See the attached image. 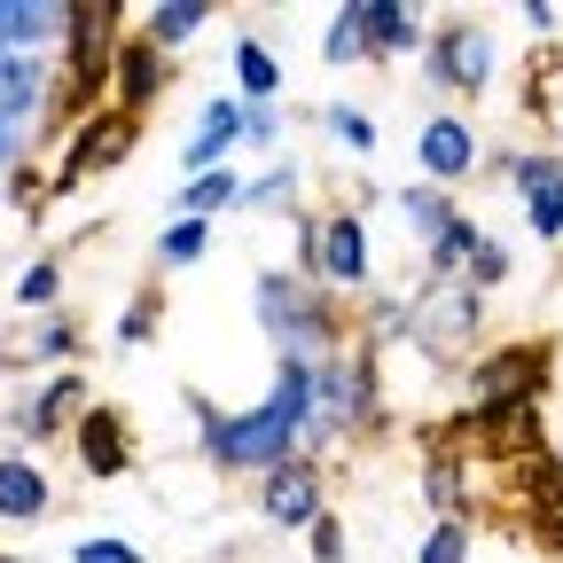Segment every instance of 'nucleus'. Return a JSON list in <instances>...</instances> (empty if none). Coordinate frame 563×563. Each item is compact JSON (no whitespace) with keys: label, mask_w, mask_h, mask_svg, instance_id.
Listing matches in <instances>:
<instances>
[{"label":"nucleus","mask_w":563,"mask_h":563,"mask_svg":"<svg viewBox=\"0 0 563 563\" xmlns=\"http://www.w3.org/2000/svg\"><path fill=\"white\" fill-rule=\"evenodd\" d=\"M235 95L243 102H282V55L258 32H235Z\"/></svg>","instance_id":"412c9836"},{"label":"nucleus","mask_w":563,"mask_h":563,"mask_svg":"<svg viewBox=\"0 0 563 563\" xmlns=\"http://www.w3.org/2000/svg\"><path fill=\"white\" fill-rule=\"evenodd\" d=\"M298 203V165H274L258 180H243V211H290Z\"/></svg>","instance_id":"c756f323"},{"label":"nucleus","mask_w":563,"mask_h":563,"mask_svg":"<svg viewBox=\"0 0 563 563\" xmlns=\"http://www.w3.org/2000/svg\"><path fill=\"white\" fill-rule=\"evenodd\" d=\"M517 24L525 32H555V0H517Z\"/></svg>","instance_id":"c9c22d12"},{"label":"nucleus","mask_w":563,"mask_h":563,"mask_svg":"<svg viewBox=\"0 0 563 563\" xmlns=\"http://www.w3.org/2000/svg\"><path fill=\"white\" fill-rule=\"evenodd\" d=\"M298 251H306V274L321 282L329 298H361V290H368L376 251H368V220H361L352 203L306 211V220H298Z\"/></svg>","instance_id":"20e7f679"},{"label":"nucleus","mask_w":563,"mask_h":563,"mask_svg":"<svg viewBox=\"0 0 563 563\" xmlns=\"http://www.w3.org/2000/svg\"><path fill=\"white\" fill-rule=\"evenodd\" d=\"M321 125H329V141H344L352 157H376V118H368V110H352V102H321Z\"/></svg>","instance_id":"cd10ccee"},{"label":"nucleus","mask_w":563,"mask_h":563,"mask_svg":"<svg viewBox=\"0 0 563 563\" xmlns=\"http://www.w3.org/2000/svg\"><path fill=\"white\" fill-rule=\"evenodd\" d=\"M0 196H9V188H0Z\"/></svg>","instance_id":"4c0bfd02"},{"label":"nucleus","mask_w":563,"mask_h":563,"mask_svg":"<svg viewBox=\"0 0 563 563\" xmlns=\"http://www.w3.org/2000/svg\"><path fill=\"white\" fill-rule=\"evenodd\" d=\"M0 563H24V555H9V548H0Z\"/></svg>","instance_id":"e433bc0d"},{"label":"nucleus","mask_w":563,"mask_h":563,"mask_svg":"<svg viewBox=\"0 0 563 563\" xmlns=\"http://www.w3.org/2000/svg\"><path fill=\"white\" fill-rule=\"evenodd\" d=\"M70 446H79V470H87V485L95 477H125L133 470V422H125V407H87V422L70 431Z\"/></svg>","instance_id":"ddd939ff"},{"label":"nucleus","mask_w":563,"mask_h":563,"mask_svg":"<svg viewBox=\"0 0 563 563\" xmlns=\"http://www.w3.org/2000/svg\"><path fill=\"white\" fill-rule=\"evenodd\" d=\"M306 540H313V563H344V517H336V509H329Z\"/></svg>","instance_id":"f704fd0d"},{"label":"nucleus","mask_w":563,"mask_h":563,"mask_svg":"<svg viewBox=\"0 0 563 563\" xmlns=\"http://www.w3.org/2000/svg\"><path fill=\"white\" fill-rule=\"evenodd\" d=\"M211 228H220V220H180V211H173V228L157 235V266H196L203 251H211Z\"/></svg>","instance_id":"bb28decb"},{"label":"nucleus","mask_w":563,"mask_h":563,"mask_svg":"<svg viewBox=\"0 0 563 563\" xmlns=\"http://www.w3.org/2000/svg\"><path fill=\"white\" fill-rule=\"evenodd\" d=\"M157 321H165V290H157V282H141V290L125 298V313H118V344L141 352V344L157 336Z\"/></svg>","instance_id":"a878e982"},{"label":"nucleus","mask_w":563,"mask_h":563,"mask_svg":"<svg viewBox=\"0 0 563 563\" xmlns=\"http://www.w3.org/2000/svg\"><path fill=\"white\" fill-rule=\"evenodd\" d=\"M188 422H196L203 462L220 470V477H266V470H282V462L306 454V431H313V368L306 361H274L266 399L258 407H235V415H220L211 399L188 391Z\"/></svg>","instance_id":"f257e3e1"},{"label":"nucleus","mask_w":563,"mask_h":563,"mask_svg":"<svg viewBox=\"0 0 563 563\" xmlns=\"http://www.w3.org/2000/svg\"><path fill=\"white\" fill-rule=\"evenodd\" d=\"M415 563H470V525H462V517H439L431 532H422Z\"/></svg>","instance_id":"7c9ffc66"},{"label":"nucleus","mask_w":563,"mask_h":563,"mask_svg":"<svg viewBox=\"0 0 563 563\" xmlns=\"http://www.w3.org/2000/svg\"><path fill=\"white\" fill-rule=\"evenodd\" d=\"M485 243V228L470 220V211H454V228L431 243V251H422V266H431V282H462V266H470V251Z\"/></svg>","instance_id":"b1692460"},{"label":"nucleus","mask_w":563,"mask_h":563,"mask_svg":"<svg viewBox=\"0 0 563 563\" xmlns=\"http://www.w3.org/2000/svg\"><path fill=\"white\" fill-rule=\"evenodd\" d=\"M133 141H141V118H125V110H95V118H79V133H70V150H63L55 188L87 180V173H110V165H125Z\"/></svg>","instance_id":"9b49d317"},{"label":"nucleus","mask_w":563,"mask_h":563,"mask_svg":"<svg viewBox=\"0 0 563 563\" xmlns=\"http://www.w3.org/2000/svg\"><path fill=\"white\" fill-rule=\"evenodd\" d=\"M70 368V361H79V321H70V313H47V321H32V344H0V368Z\"/></svg>","instance_id":"a211bd4d"},{"label":"nucleus","mask_w":563,"mask_h":563,"mask_svg":"<svg viewBox=\"0 0 563 563\" xmlns=\"http://www.w3.org/2000/svg\"><path fill=\"white\" fill-rule=\"evenodd\" d=\"M493 165L509 173L532 243H563V157H555V150H501Z\"/></svg>","instance_id":"6e6552de"},{"label":"nucleus","mask_w":563,"mask_h":563,"mask_svg":"<svg viewBox=\"0 0 563 563\" xmlns=\"http://www.w3.org/2000/svg\"><path fill=\"white\" fill-rule=\"evenodd\" d=\"M47 509H55L47 470H40L24 446H9V454H0V525H40Z\"/></svg>","instance_id":"f3484780"},{"label":"nucleus","mask_w":563,"mask_h":563,"mask_svg":"<svg viewBox=\"0 0 563 563\" xmlns=\"http://www.w3.org/2000/svg\"><path fill=\"white\" fill-rule=\"evenodd\" d=\"M415 165H422V180H431V188L454 196V188L485 165V141H477V125H470L462 110H431V118L415 125Z\"/></svg>","instance_id":"1a4fd4ad"},{"label":"nucleus","mask_w":563,"mask_h":563,"mask_svg":"<svg viewBox=\"0 0 563 563\" xmlns=\"http://www.w3.org/2000/svg\"><path fill=\"white\" fill-rule=\"evenodd\" d=\"M391 211H399V235H415L422 251H431V243L454 228V211H462V203H454L446 188H431V180H407V188L391 196Z\"/></svg>","instance_id":"6ab92c4d"},{"label":"nucleus","mask_w":563,"mask_h":563,"mask_svg":"<svg viewBox=\"0 0 563 563\" xmlns=\"http://www.w3.org/2000/svg\"><path fill=\"white\" fill-rule=\"evenodd\" d=\"M422 493H431V501L446 509V517H462V501H470V493H462V462H431V470H422Z\"/></svg>","instance_id":"473e14b6"},{"label":"nucleus","mask_w":563,"mask_h":563,"mask_svg":"<svg viewBox=\"0 0 563 563\" xmlns=\"http://www.w3.org/2000/svg\"><path fill=\"white\" fill-rule=\"evenodd\" d=\"M9 306H16V313H40V321H47V313H63V258H47V251H40V258H24V266H16V282H9Z\"/></svg>","instance_id":"4be33fe9"},{"label":"nucleus","mask_w":563,"mask_h":563,"mask_svg":"<svg viewBox=\"0 0 563 563\" xmlns=\"http://www.w3.org/2000/svg\"><path fill=\"white\" fill-rule=\"evenodd\" d=\"M321 63L352 70V63H368V32H361V0H344V9H329L321 24Z\"/></svg>","instance_id":"393cba45"},{"label":"nucleus","mask_w":563,"mask_h":563,"mask_svg":"<svg viewBox=\"0 0 563 563\" xmlns=\"http://www.w3.org/2000/svg\"><path fill=\"white\" fill-rule=\"evenodd\" d=\"M133 24H141V40H150V47L180 55V47H188V40L211 24V9H203V0H157V9H141Z\"/></svg>","instance_id":"aec40b11"},{"label":"nucleus","mask_w":563,"mask_h":563,"mask_svg":"<svg viewBox=\"0 0 563 563\" xmlns=\"http://www.w3.org/2000/svg\"><path fill=\"white\" fill-rule=\"evenodd\" d=\"M165 79H173V55L165 47H150L141 32H125V47H118V70H110V110H125V118H141L157 95H165Z\"/></svg>","instance_id":"2eb2a0df"},{"label":"nucleus","mask_w":563,"mask_h":563,"mask_svg":"<svg viewBox=\"0 0 563 563\" xmlns=\"http://www.w3.org/2000/svg\"><path fill=\"white\" fill-rule=\"evenodd\" d=\"M251 313H258V329L274 344V361H306L313 368V361H329V352H344V313H336V298L313 274L266 266L251 282Z\"/></svg>","instance_id":"f03ea898"},{"label":"nucleus","mask_w":563,"mask_h":563,"mask_svg":"<svg viewBox=\"0 0 563 563\" xmlns=\"http://www.w3.org/2000/svg\"><path fill=\"white\" fill-rule=\"evenodd\" d=\"M220 211H243V173L220 165L203 180H180V220H220Z\"/></svg>","instance_id":"5701e85b"},{"label":"nucleus","mask_w":563,"mask_h":563,"mask_svg":"<svg viewBox=\"0 0 563 563\" xmlns=\"http://www.w3.org/2000/svg\"><path fill=\"white\" fill-rule=\"evenodd\" d=\"M470 329H477V290H470V282H422V298H415V336L431 344V352H454Z\"/></svg>","instance_id":"4468645a"},{"label":"nucleus","mask_w":563,"mask_h":563,"mask_svg":"<svg viewBox=\"0 0 563 563\" xmlns=\"http://www.w3.org/2000/svg\"><path fill=\"white\" fill-rule=\"evenodd\" d=\"M493 70H501V47H493L485 16H439L431 47H422V79L439 95H485Z\"/></svg>","instance_id":"39448f33"},{"label":"nucleus","mask_w":563,"mask_h":563,"mask_svg":"<svg viewBox=\"0 0 563 563\" xmlns=\"http://www.w3.org/2000/svg\"><path fill=\"white\" fill-rule=\"evenodd\" d=\"M251 501H258V525H274V532H313L329 517V477H321L313 454H298V462L266 470Z\"/></svg>","instance_id":"0eeeda50"},{"label":"nucleus","mask_w":563,"mask_h":563,"mask_svg":"<svg viewBox=\"0 0 563 563\" xmlns=\"http://www.w3.org/2000/svg\"><path fill=\"white\" fill-rule=\"evenodd\" d=\"M243 150V95H211L180 141V180H203V173H220L228 157Z\"/></svg>","instance_id":"f8f14e48"},{"label":"nucleus","mask_w":563,"mask_h":563,"mask_svg":"<svg viewBox=\"0 0 563 563\" xmlns=\"http://www.w3.org/2000/svg\"><path fill=\"white\" fill-rule=\"evenodd\" d=\"M361 32H368V63H399L431 47V24L407 0H361Z\"/></svg>","instance_id":"dca6fc26"},{"label":"nucleus","mask_w":563,"mask_h":563,"mask_svg":"<svg viewBox=\"0 0 563 563\" xmlns=\"http://www.w3.org/2000/svg\"><path fill=\"white\" fill-rule=\"evenodd\" d=\"M55 102H63V63H47V55H9V47H0V118L24 133V125H40Z\"/></svg>","instance_id":"9d476101"},{"label":"nucleus","mask_w":563,"mask_h":563,"mask_svg":"<svg viewBox=\"0 0 563 563\" xmlns=\"http://www.w3.org/2000/svg\"><path fill=\"white\" fill-rule=\"evenodd\" d=\"M87 407H95L87 376H79V368H63V376L32 384V391H24L9 415H0V422H9V439H16V446H55V439H70V431L87 422Z\"/></svg>","instance_id":"423d86ee"},{"label":"nucleus","mask_w":563,"mask_h":563,"mask_svg":"<svg viewBox=\"0 0 563 563\" xmlns=\"http://www.w3.org/2000/svg\"><path fill=\"white\" fill-rule=\"evenodd\" d=\"M70 563H150L133 540H118V532H79L70 540Z\"/></svg>","instance_id":"2f4dec72"},{"label":"nucleus","mask_w":563,"mask_h":563,"mask_svg":"<svg viewBox=\"0 0 563 563\" xmlns=\"http://www.w3.org/2000/svg\"><path fill=\"white\" fill-rule=\"evenodd\" d=\"M376 407H384V391H376V352L368 344H344V352H329V361H313V431H306V454L321 462V446L368 431Z\"/></svg>","instance_id":"7ed1b4c3"},{"label":"nucleus","mask_w":563,"mask_h":563,"mask_svg":"<svg viewBox=\"0 0 563 563\" xmlns=\"http://www.w3.org/2000/svg\"><path fill=\"white\" fill-rule=\"evenodd\" d=\"M282 141V110L274 102H243V150H274Z\"/></svg>","instance_id":"72a5a7b5"},{"label":"nucleus","mask_w":563,"mask_h":563,"mask_svg":"<svg viewBox=\"0 0 563 563\" xmlns=\"http://www.w3.org/2000/svg\"><path fill=\"white\" fill-rule=\"evenodd\" d=\"M509 266H517V251H509L501 235H485V243L470 251V266H462V282H470V290L485 298V290H501V282H509Z\"/></svg>","instance_id":"c85d7f7f"}]
</instances>
